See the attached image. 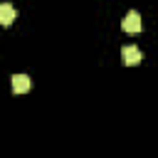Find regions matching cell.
<instances>
[{"label":"cell","instance_id":"obj_1","mask_svg":"<svg viewBox=\"0 0 158 158\" xmlns=\"http://www.w3.org/2000/svg\"><path fill=\"white\" fill-rule=\"evenodd\" d=\"M121 30L126 32V35H138L141 30H143V22H141V15L136 12V10H131L126 17H123V22H121Z\"/></svg>","mask_w":158,"mask_h":158},{"label":"cell","instance_id":"obj_2","mask_svg":"<svg viewBox=\"0 0 158 158\" xmlns=\"http://www.w3.org/2000/svg\"><path fill=\"white\" fill-rule=\"evenodd\" d=\"M121 59H123V64H128V67H136V64L143 59V54H141V49H138V47H133V44H126V47L121 49Z\"/></svg>","mask_w":158,"mask_h":158},{"label":"cell","instance_id":"obj_3","mask_svg":"<svg viewBox=\"0 0 158 158\" xmlns=\"http://www.w3.org/2000/svg\"><path fill=\"white\" fill-rule=\"evenodd\" d=\"M12 91H15V94L30 91V77H27V74H15V77H12Z\"/></svg>","mask_w":158,"mask_h":158},{"label":"cell","instance_id":"obj_4","mask_svg":"<svg viewBox=\"0 0 158 158\" xmlns=\"http://www.w3.org/2000/svg\"><path fill=\"white\" fill-rule=\"evenodd\" d=\"M12 20H15V7L10 2H2L0 5V22H2V27H10Z\"/></svg>","mask_w":158,"mask_h":158}]
</instances>
